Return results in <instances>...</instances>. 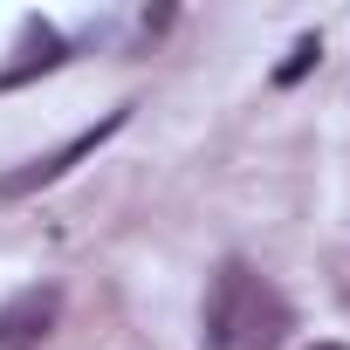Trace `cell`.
<instances>
[{"label":"cell","mask_w":350,"mask_h":350,"mask_svg":"<svg viewBox=\"0 0 350 350\" xmlns=\"http://www.w3.org/2000/svg\"><path fill=\"white\" fill-rule=\"evenodd\" d=\"M288 329H295V309L261 268L227 261L213 275L206 309H200V343L206 350H282Z\"/></svg>","instance_id":"6da1fadb"},{"label":"cell","mask_w":350,"mask_h":350,"mask_svg":"<svg viewBox=\"0 0 350 350\" xmlns=\"http://www.w3.org/2000/svg\"><path fill=\"white\" fill-rule=\"evenodd\" d=\"M131 124V103H117V110H103L90 131H76L69 144H55V151H42V158H28V165H14L8 179H0V200H21V193H42V186H55L62 172L76 165V158H90V151H103L117 131Z\"/></svg>","instance_id":"7a4b0ae2"},{"label":"cell","mask_w":350,"mask_h":350,"mask_svg":"<svg viewBox=\"0 0 350 350\" xmlns=\"http://www.w3.org/2000/svg\"><path fill=\"white\" fill-rule=\"evenodd\" d=\"M316 62H323V42H316V35H302V42H295V49H288V62H282V69H275V83H282V90H288V83H302V76H309V69H316Z\"/></svg>","instance_id":"5b68a950"},{"label":"cell","mask_w":350,"mask_h":350,"mask_svg":"<svg viewBox=\"0 0 350 350\" xmlns=\"http://www.w3.org/2000/svg\"><path fill=\"white\" fill-rule=\"evenodd\" d=\"M62 323V288L55 282H28L21 295L0 302V350H42Z\"/></svg>","instance_id":"3957f363"},{"label":"cell","mask_w":350,"mask_h":350,"mask_svg":"<svg viewBox=\"0 0 350 350\" xmlns=\"http://www.w3.org/2000/svg\"><path fill=\"white\" fill-rule=\"evenodd\" d=\"M309 350H350V343H309Z\"/></svg>","instance_id":"8992f818"},{"label":"cell","mask_w":350,"mask_h":350,"mask_svg":"<svg viewBox=\"0 0 350 350\" xmlns=\"http://www.w3.org/2000/svg\"><path fill=\"white\" fill-rule=\"evenodd\" d=\"M55 62H62V35H55L49 21H28V35H21V62L0 69V90H14V83H28L35 69H55Z\"/></svg>","instance_id":"277c9868"}]
</instances>
